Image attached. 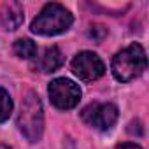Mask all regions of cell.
Instances as JSON below:
<instances>
[{
	"label": "cell",
	"instance_id": "obj_1",
	"mask_svg": "<svg viewBox=\"0 0 149 149\" xmlns=\"http://www.w3.org/2000/svg\"><path fill=\"white\" fill-rule=\"evenodd\" d=\"M111 67H112L114 77L121 83H128V81L139 77L147 67V58H146L144 47L140 44H130L128 47H125L112 58Z\"/></svg>",
	"mask_w": 149,
	"mask_h": 149
},
{
	"label": "cell",
	"instance_id": "obj_2",
	"mask_svg": "<svg viewBox=\"0 0 149 149\" xmlns=\"http://www.w3.org/2000/svg\"><path fill=\"white\" fill-rule=\"evenodd\" d=\"M72 14L60 4H46L44 9L32 21V32L39 35H58L67 32L72 25Z\"/></svg>",
	"mask_w": 149,
	"mask_h": 149
},
{
	"label": "cell",
	"instance_id": "obj_3",
	"mask_svg": "<svg viewBox=\"0 0 149 149\" xmlns=\"http://www.w3.org/2000/svg\"><path fill=\"white\" fill-rule=\"evenodd\" d=\"M18 126L30 142L40 140L44 130V112H42V104L35 93H28L23 98L18 114Z\"/></svg>",
	"mask_w": 149,
	"mask_h": 149
},
{
	"label": "cell",
	"instance_id": "obj_4",
	"mask_svg": "<svg viewBox=\"0 0 149 149\" xmlns=\"http://www.w3.org/2000/svg\"><path fill=\"white\" fill-rule=\"evenodd\" d=\"M47 91H49V98L53 105L61 111L74 109L81 100V88L74 81L65 79V77H58L51 81Z\"/></svg>",
	"mask_w": 149,
	"mask_h": 149
},
{
	"label": "cell",
	"instance_id": "obj_5",
	"mask_svg": "<svg viewBox=\"0 0 149 149\" xmlns=\"http://www.w3.org/2000/svg\"><path fill=\"white\" fill-rule=\"evenodd\" d=\"M118 116H119V112H118V107L114 104H100V102L90 104L81 112L83 121L88 126H93V128H97L100 132L111 130L116 125Z\"/></svg>",
	"mask_w": 149,
	"mask_h": 149
},
{
	"label": "cell",
	"instance_id": "obj_6",
	"mask_svg": "<svg viewBox=\"0 0 149 149\" xmlns=\"http://www.w3.org/2000/svg\"><path fill=\"white\" fill-rule=\"evenodd\" d=\"M72 72L81 79V81H97L104 76L105 65L100 60L98 54L91 51H81L79 54L74 56L72 60Z\"/></svg>",
	"mask_w": 149,
	"mask_h": 149
},
{
	"label": "cell",
	"instance_id": "obj_7",
	"mask_svg": "<svg viewBox=\"0 0 149 149\" xmlns=\"http://www.w3.org/2000/svg\"><path fill=\"white\" fill-rule=\"evenodd\" d=\"M63 65V54L61 51L56 47V46H51V47H46L39 56L33 58L32 61V68L39 70V72H54L58 70L60 67Z\"/></svg>",
	"mask_w": 149,
	"mask_h": 149
},
{
	"label": "cell",
	"instance_id": "obj_8",
	"mask_svg": "<svg viewBox=\"0 0 149 149\" xmlns=\"http://www.w3.org/2000/svg\"><path fill=\"white\" fill-rule=\"evenodd\" d=\"M25 19L23 7L19 4H7L2 11V25L6 30H16Z\"/></svg>",
	"mask_w": 149,
	"mask_h": 149
},
{
	"label": "cell",
	"instance_id": "obj_9",
	"mask_svg": "<svg viewBox=\"0 0 149 149\" xmlns=\"http://www.w3.org/2000/svg\"><path fill=\"white\" fill-rule=\"evenodd\" d=\"M14 54L23 60H32L37 56V46L30 39H18L14 42Z\"/></svg>",
	"mask_w": 149,
	"mask_h": 149
},
{
	"label": "cell",
	"instance_id": "obj_10",
	"mask_svg": "<svg viewBox=\"0 0 149 149\" xmlns=\"http://www.w3.org/2000/svg\"><path fill=\"white\" fill-rule=\"evenodd\" d=\"M11 112H13V100L4 88H0V123L7 121Z\"/></svg>",
	"mask_w": 149,
	"mask_h": 149
},
{
	"label": "cell",
	"instance_id": "obj_11",
	"mask_svg": "<svg viewBox=\"0 0 149 149\" xmlns=\"http://www.w3.org/2000/svg\"><path fill=\"white\" fill-rule=\"evenodd\" d=\"M116 149H142L139 144H132V142H125V144H119Z\"/></svg>",
	"mask_w": 149,
	"mask_h": 149
}]
</instances>
